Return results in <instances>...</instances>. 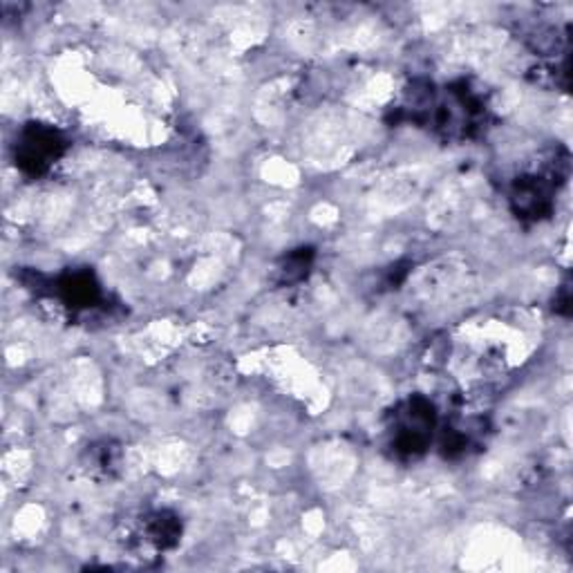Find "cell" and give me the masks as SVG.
<instances>
[{
  "label": "cell",
  "instance_id": "cell-1",
  "mask_svg": "<svg viewBox=\"0 0 573 573\" xmlns=\"http://www.w3.org/2000/svg\"><path fill=\"white\" fill-rule=\"evenodd\" d=\"M437 412L435 406L423 397L408 399L394 412L392 425V448L401 457H417L425 451V446L433 440Z\"/></svg>",
  "mask_w": 573,
  "mask_h": 573
},
{
  "label": "cell",
  "instance_id": "cell-2",
  "mask_svg": "<svg viewBox=\"0 0 573 573\" xmlns=\"http://www.w3.org/2000/svg\"><path fill=\"white\" fill-rule=\"evenodd\" d=\"M65 151V141L50 126H30L21 134L19 143V164L30 175L45 173L52 162H56Z\"/></svg>",
  "mask_w": 573,
  "mask_h": 573
},
{
  "label": "cell",
  "instance_id": "cell-3",
  "mask_svg": "<svg viewBox=\"0 0 573 573\" xmlns=\"http://www.w3.org/2000/svg\"><path fill=\"white\" fill-rule=\"evenodd\" d=\"M58 296L67 307L93 310L101 301V290L93 273L75 271L58 282Z\"/></svg>",
  "mask_w": 573,
  "mask_h": 573
},
{
  "label": "cell",
  "instance_id": "cell-4",
  "mask_svg": "<svg viewBox=\"0 0 573 573\" xmlns=\"http://www.w3.org/2000/svg\"><path fill=\"white\" fill-rule=\"evenodd\" d=\"M180 533H182V529H180V522L175 516L155 513L149 518L143 538H147V542H151L155 549H169L180 540Z\"/></svg>",
  "mask_w": 573,
  "mask_h": 573
}]
</instances>
